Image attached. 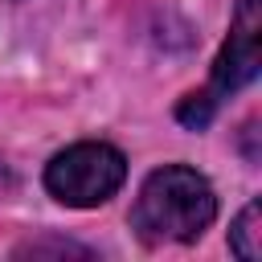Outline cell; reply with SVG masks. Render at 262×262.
I'll use <instances>...</instances> for the list:
<instances>
[{"instance_id":"7a4b0ae2","label":"cell","mask_w":262,"mask_h":262,"mask_svg":"<svg viewBox=\"0 0 262 262\" xmlns=\"http://www.w3.org/2000/svg\"><path fill=\"white\" fill-rule=\"evenodd\" d=\"M258 37H262V8L258 0H237V12H233V29H229V41L213 66V82L196 94H188L176 111V119L184 127H205L217 111L221 98H229L233 90H242L246 82L258 78V66H262V49H258Z\"/></svg>"},{"instance_id":"277c9868","label":"cell","mask_w":262,"mask_h":262,"mask_svg":"<svg viewBox=\"0 0 262 262\" xmlns=\"http://www.w3.org/2000/svg\"><path fill=\"white\" fill-rule=\"evenodd\" d=\"M258 221H262V205L258 201H250L246 209H242V217L233 221V229H229V250L242 258V262H258V254H262V246H258Z\"/></svg>"},{"instance_id":"6da1fadb","label":"cell","mask_w":262,"mask_h":262,"mask_svg":"<svg viewBox=\"0 0 262 262\" xmlns=\"http://www.w3.org/2000/svg\"><path fill=\"white\" fill-rule=\"evenodd\" d=\"M217 217V196L209 180L184 164H164L156 168L139 201L131 209V225L139 229L143 242H192L201 237Z\"/></svg>"},{"instance_id":"5b68a950","label":"cell","mask_w":262,"mask_h":262,"mask_svg":"<svg viewBox=\"0 0 262 262\" xmlns=\"http://www.w3.org/2000/svg\"><path fill=\"white\" fill-rule=\"evenodd\" d=\"M41 250H49V254H86L82 246H70V242H66V246H61V242H49V246H20L16 254H41Z\"/></svg>"},{"instance_id":"3957f363","label":"cell","mask_w":262,"mask_h":262,"mask_svg":"<svg viewBox=\"0 0 262 262\" xmlns=\"http://www.w3.org/2000/svg\"><path fill=\"white\" fill-rule=\"evenodd\" d=\"M127 180V160L111 143H74L57 151L45 168V188L74 209H94L111 201Z\"/></svg>"}]
</instances>
